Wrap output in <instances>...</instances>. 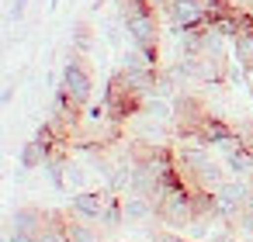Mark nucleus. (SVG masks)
Wrapping results in <instances>:
<instances>
[{"instance_id":"obj_1","label":"nucleus","mask_w":253,"mask_h":242,"mask_svg":"<svg viewBox=\"0 0 253 242\" xmlns=\"http://www.w3.org/2000/svg\"><path fill=\"white\" fill-rule=\"evenodd\" d=\"M122 25L128 32V42L146 52L156 66H160V25H156V11L153 7H135L122 14Z\"/></svg>"},{"instance_id":"obj_2","label":"nucleus","mask_w":253,"mask_h":242,"mask_svg":"<svg viewBox=\"0 0 253 242\" xmlns=\"http://www.w3.org/2000/svg\"><path fill=\"white\" fill-rule=\"evenodd\" d=\"M250 194H253V183H250V180H236V176H229L225 183H218V187L211 190V197H215V214L225 218V221H236V218L246 211Z\"/></svg>"},{"instance_id":"obj_3","label":"nucleus","mask_w":253,"mask_h":242,"mask_svg":"<svg viewBox=\"0 0 253 242\" xmlns=\"http://www.w3.org/2000/svg\"><path fill=\"white\" fill-rule=\"evenodd\" d=\"M156 218L170 228H187L194 221V204H191V190L177 187V190H163L156 197Z\"/></svg>"},{"instance_id":"obj_4","label":"nucleus","mask_w":253,"mask_h":242,"mask_svg":"<svg viewBox=\"0 0 253 242\" xmlns=\"http://www.w3.org/2000/svg\"><path fill=\"white\" fill-rule=\"evenodd\" d=\"M59 87L66 90V97H70L77 107H87V101H90V94H94V80H90V69L84 66L80 56H73V59L63 66Z\"/></svg>"},{"instance_id":"obj_5","label":"nucleus","mask_w":253,"mask_h":242,"mask_svg":"<svg viewBox=\"0 0 253 242\" xmlns=\"http://www.w3.org/2000/svg\"><path fill=\"white\" fill-rule=\"evenodd\" d=\"M215 149L222 152L225 170H229L236 180H250V183H253V145H250L246 138L232 135V138H225V142L215 145Z\"/></svg>"},{"instance_id":"obj_6","label":"nucleus","mask_w":253,"mask_h":242,"mask_svg":"<svg viewBox=\"0 0 253 242\" xmlns=\"http://www.w3.org/2000/svg\"><path fill=\"white\" fill-rule=\"evenodd\" d=\"M108 194L111 190H77L73 197H70V214H77V218H84V221H101V214H104V204H108Z\"/></svg>"},{"instance_id":"obj_7","label":"nucleus","mask_w":253,"mask_h":242,"mask_svg":"<svg viewBox=\"0 0 253 242\" xmlns=\"http://www.w3.org/2000/svg\"><path fill=\"white\" fill-rule=\"evenodd\" d=\"M45 218H49V211H42V207H18V211L11 214V232L39 235L42 225H45Z\"/></svg>"},{"instance_id":"obj_8","label":"nucleus","mask_w":253,"mask_h":242,"mask_svg":"<svg viewBox=\"0 0 253 242\" xmlns=\"http://www.w3.org/2000/svg\"><path fill=\"white\" fill-rule=\"evenodd\" d=\"M122 207H125V221H149V218H156V201L139 197V194H125Z\"/></svg>"},{"instance_id":"obj_9","label":"nucleus","mask_w":253,"mask_h":242,"mask_svg":"<svg viewBox=\"0 0 253 242\" xmlns=\"http://www.w3.org/2000/svg\"><path fill=\"white\" fill-rule=\"evenodd\" d=\"M63 225H66V239L70 242H101V232H97L94 221H84L77 214H66Z\"/></svg>"},{"instance_id":"obj_10","label":"nucleus","mask_w":253,"mask_h":242,"mask_svg":"<svg viewBox=\"0 0 253 242\" xmlns=\"http://www.w3.org/2000/svg\"><path fill=\"white\" fill-rule=\"evenodd\" d=\"M66 214H59V211H49V218H45V225H42V232L35 235V242H70L66 239Z\"/></svg>"},{"instance_id":"obj_11","label":"nucleus","mask_w":253,"mask_h":242,"mask_svg":"<svg viewBox=\"0 0 253 242\" xmlns=\"http://www.w3.org/2000/svg\"><path fill=\"white\" fill-rule=\"evenodd\" d=\"M232 56H236V63H239L243 69L253 66V25L243 28V32L232 38Z\"/></svg>"},{"instance_id":"obj_12","label":"nucleus","mask_w":253,"mask_h":242,"mask_svg":"<svg viewBox=\"0 0 253 242\" xmlns=\"http://www.w3.org/2000/svg\"><path fill=\"white\" fill-rule=\"evenodd\" d=\"M49 159H52V152H45V149L32 138V142H25V149H21V173L39 170V166H45Z\"/></svg>"},{"instance_id":"obj_13","label":"nucleus","mask_w":253,"mask_h":242,"mask_svg":"<svg viewBox=\"0 0 253 242\" xmlns=\"http://www.w3.org/2000/svg\"><path fill=\"white\" fill-rule=\"evenodd\" d=\"M125 221V207H122V197L118 194H108V204H104V214L97 225H108V228H118Z\"/></svg>"},{"instance_id":"obj_14","label":"nucleus","mask_w":253,"mask_h":242,"mask_svg":"<svg viewBox=\"0 0 253 242\" xmlns=\"http://www.w3.org/2000/svg\"><path fill=\"white\" fill-rule=\"evenodd\" d=\"M45 173H49V180H52L56 190H66V156H63V152H56V156L45 163Z\"/></svg>"},{"instance_id":"obj_15","label":"nucleus","mask_w":253,"mask_h":242,"mask_svg":"<svg viewBox=\"0 0 253 242\" xmlns=\"http://www.w3.org/2000/svg\"><path fill=\"white\" fill-rule=\"evenodd\" d=\"M84 180H87V170L77 163V159H66V190H84Z\"/></svg>"},{"instance_id":"obj_16","label":"nucleus","mask_w":253,"mask_h":242,"mask_svg":"<svg viewBox=\"0 0 253 242\" xmlns=\"http://www.w3.org/2000/svg\"><path fill=\"white\" fill-rule=\"evenodd\" d=\"M73 42H77V49H80V52H87V49H90V28H84V25H80V28H77V35H73Z\"/></svg>"},{"instance_id":"obj_17","label":"nucleus","mask_w":253,"mask_h":242,"mask_svg":"<svg viewBox=\"0 0 253 242\" xmlns=\"http://www.w3.org/2000/svg\"><path fill=\"white\" fill-rule=\"evenodd\" d=\"M153 242H191V239H184V235H177V232H156Z\"/></svg>"},{"instance_id":"obj_18","label":"nucleus","mask_w":253,"mask_h":242,"mask_svg":"<svg viewBox=\"0 0 253 242\" xmlns=\"http://www.w3.org/2000/svg\"><path fill=\"white\" fill-rule=\"evenodd\" d=\"M198 4H201V7H205L208 14H215V11H222V7L229 4V0H198Z\"/></svg>"},{"instance_id":"obj_19","label":"nucleus","mask_w":253,"mask_h":242,"mask_svg":"<svg viewBox=\"0 0 253 242\" xmlns=\"http://www.w3.org/2000/svg\"><path fill=\"white\" fill-rule=\"evenodd\" d=\"M25 7H28V0H14V7H11V21H21Z\"/></svg>"},{"instance_id":"obj_20","label":"nucleus","mask_w":253,"mask_h":242,"mask_svg":"<svg viewBox=\"0 0 253 242\" xmlns=\"http://www.w3.org/2000/svg\"><path fill=\"white\" fill-rule=\"evenodd\" d=\"M7 242H35V235H25V232H7Z\"/></svg>"},{"instance_id":"obj_21","label":"nucleus","mask_w":253,"mask_h":242,"mask_svg":"<svg viewBox=\"0 0 253 242\" xmlns=\"http://www.w3.org/2000/svg\"><path fill=\"white\" fill-rule=\"evenodd\" d=\"M11 97H14V87H4V90H0V104H11Z\"/></svg>"},{"instance_id":"obj_22","label":"nucleus","mask_w":253,"mask_h":242,"mask_svg":"<svg viewBox=\"0 0 253 242\" xmlns=\"http://www.w3.org/2000/svg\"><path fill=\"white\" fill-rule=\"evenodd\" d=\"M232 7H239V11H246V7H253V0H229Z\"/></svg>"},{"instance_id":"obj_23","label":"nucleus","mask_w":253,"mask_h":242,"mask_svg":"<svg viewBox=\"0 0 253 242\" xmlns=\"http://www.w3.org/2000/svg\"><path fill=\"white\" fill-rule=\"evenodd\" d=\"M167 4H173V0H163V7H167Z\"/></svg>"},{"instance_id":"obj_24","label":"nucleus","mask_w":253,"mask_h":242,"mask_svg":"<svg viewBox=\"0 0 253 242\" xmlns=\"http://www.w3.org/2000/svg\"><path fill=\"white\" fill-rule=\"evenodd\" d=\"M0 242H7V235H0Z\"/></svg>"}]
</instances>
